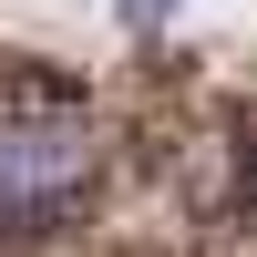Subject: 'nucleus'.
<instances>
[{
    "instance_id": "2",
    "label": "nucleus",
    "mask_w": 257,
    "mask_h": 257,
    "mask_svg": "<svg viewBox=\"0 0 257 257\" xmlns=\"http://www.w3.org/2000/svg\"><path fill=\"white\" fill-rule=\"evenodd\" d=\"M165 11H175V0H123V21H134V31H155Z\"/></svg>"
},
{
    "instance_id": "1",
    "label": "nucleus",
    "mask_w": 257,
    "mask_h": 257,
    "mask_svg": "<svg viewBox=\"0 0 257 257\" xmlns=\"http://www.w3.org/2000/svg\"><path fill=\"white\" fill-rule=\"evenodd\" d=\"M82 185H93V113L72 93H52V82L0 93V226L11 237L72 226Z\"/></svg>"
}]
</instances>
